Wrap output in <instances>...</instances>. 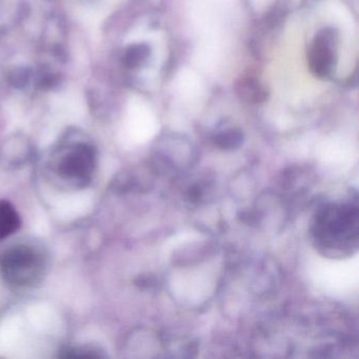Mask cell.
I'll return each instance as SVG.
<instances>
[{
  "mask_svg": "<svg viewBox=\"0 0 359 359\" xmlns=\"http://www.w3.org/2000/svg\"><path fill=\"white\" fill-rule=\"evenodd\" d=\"M357 195L346 201L327 203L317 209L311 226L315 247L332 258L348 257L358 249Z\"/></svg>",
  "mask_w": 359,
  "mask_h": 359,
  "instance_id": "cell-1",
  "label": "cell"
},
{
  "mask_svg": "<svg viewBox=\"0 0 359 359\" xmlns=\"http://www.w3.org/2000/svg\"><path fill=\"white\" fill-rule=\"evenodd\" d=\"M96 165L95 149L91 144L77 142L57 151L50 161L49 169L66 186L85 189L93 180Z\"/></svg>",
  "mask_w": 359,
  "mask_h": 359,
  "instance_id": "cell-2",
  "label": "cell"
},
{
  "mask_svg": "<svg viewBox=\"0 0 359 359\" xmlns=\"http://www.w3.org/2000/svg\"><path fill=\"white\" fill-rule=\"evenodd\" d=\"M45 270V256L32 245H15L6 251L0 259L1 276L14 287H34L41 283Z\"/></svg>",
  "mask_w": 359,
  "mask_h": 359,
  "instance_id": "cell-3",
  "label": "cell"
},
{
  "mask_svg": "<svg viewBox=\"0 0 359 359\" xmlns=\"http://www.w3.org/2000/svg\"><path fill=\"white\" fill-rule=\"evenodd\" d=\"M332 45L331 35L325 31L323 34L317 35L309 51V66L316 76H327L333 69L335 57Z\"/></svg>",
  "mask_w": 359,
  "mask_h": 359,
  "instance_id": "cell-4",
  "label": "cell"
},
{
  "mask_svg": "<svg viewBox=\"0 0 359 359\" xmlns=\"http://www.w3.org/2000/svg\"><path fill=\"white\" fill-rule=\"evenodd\" d=\"M22 226L20 214L8 201H0V241L18 232Z\"/></svg>",
  "mask_w": 359,
  "mask_h": 359,
  "instance_id": "cell-5",
  "label": "cell"
},
{
  "mask_svg": "<svg viewBox=\"0 0 359 359\" xmlns=\"http://www.w3.org/2000/svg\"><path fill=\"white\" fill-rule=\"evenodd\" d=\"M235 91L239 97L251 104H262L266 100V89L251 76L241 77L235 83Z\"/></svg>",
  "mask_w": 359,
  "mask_h": 359,
  "instance_id": "cell-6",
  "label": "cell"
},
{
  "mask_svg": "<svg viewBox=\"0 0 359 359\" xmlns=\"http://www.w3.org/2000/svg\"><path fill=\"white\" fill-rule=\"evenodd\" d=\"M214 142L222 150H235L243 142V134L236 129L226 130L214 137Z\"/></svg>",
  "mask_w": 359,
  "mask_h": 359,
  "instance_id": "cell-7",
  "label": "cell"
},
{
  "mask_svg": "<svg viewBox=\"0 0 359 359\" xmlns=\"http://www.w3.org/2000/svg\"><path fill=\"white\" fill-rule=\"evenodd\" d=\"M150 55V48L144 43L131 46L126 52L123 62L129 68L140 66Z\"/></svg>",
  "mask_w": 359,
  "mask_h": 359,
  "instance_id": "cell-8",
  "label": "cell"
},
{
  "mask_svg": "<svg viewBox=\"0 0 359 359\" xmlns=\"http://www.w3.org/2000/svg\"><path fill=\"white\" fill-rule=\"evenodd\" d=\"M98 351L95 348H68L62 351L60 357L65 358H79V357H102V354H98Z\"/></svg>",
  "mask_w": 359,
  "mask_h": 359,
  "instance_id": "cell-9",
  "label": "cell"
},
{
  "mask_svg": "<svg viewBox=\"0 0 359 359\" xmlns=\"http://www.w3.org/2000/svg\"><path fill=\"white\" fill-rule=\"evenodd\" d=\"M30 79V71L28 69H18L9 75V81L13 87L24 88Z\"/></svg>",
  "mask_w": 359,
  "mask_h": 359,
  "instance_id": "cell-10",
  "label": "cell"
}]
</instances>
